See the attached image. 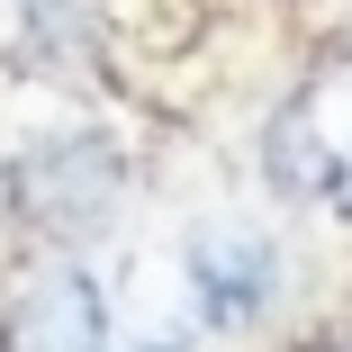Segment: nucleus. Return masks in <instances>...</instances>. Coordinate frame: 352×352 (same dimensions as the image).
Here are the masks:
<instances>
[{
  "label": "nucleus",
  "instance_id": "nucleus-1",
  "mask_svg": "<svg viewBox=\"0 0 352 352\" xmlns=\"http://www.w3.org/2000/svg\"><path fill=\"white\" fill-rule=\"evenodd\" d=\"M10 208L36 235L73 244V235H91L118 208V154L100 145V135H45V145H28L10 163Z\"/></svg>",
  "mask_w": 352,
  "mask_h": 352
},
{
  "label": "nucleus",
  "instance_id": "nucleus-2",
  "mask_svg": "<svg viewBox=\"0 0 352 352\" xmlns=\"http://www.w3.org/2000/svg\"><path fill=\"white\" fill-rule=\"evenodd\" d=\"M0 352H109V307L82 262H36L19 280L10 316H0Z\"/></svg>",
  "mask_w": 352,
  "mask_h": 352
},
{
  "label": "nucleus",
  "instance_id": "nucleus-3",
  "mask_svg": "<svg viewBox=\"0 0 352 352\" xmlns=\"http://www.w3.org/2000/svg\"><path fill=\"white\" fill-rule=\"evenodd\" d=\"M190 289H199V316H208V325H253V316L271 307V289H280L271 235H253V226H208V235H190Z\"/></svg>",
  "mask_w": 352,
  "mask_h": 352
},
{
  "label": "nucleus",
  "instance_id": "nucleus-4",
  "mask_svg": "<svg viewBox=\"0 0 352 352\" xmlns=\"http://www.w3.org/2000/svg\"><path fill=\"white\" fill-rule=\"evenodd\" d=\"M28 19H36L54 45H73V36L91 28V0H28Z\"/></svg>",
  "mask_w": 352,
  "mask_h": 352
},
{
  "label": "nucleus",
  "instance_id": "nucleus-5",
  "mask_svg": "<svg viewBox=\"0 0 352 352\" xmlns=\"http://www.w3.org/2000/svg\"><path fill=\"white\" fill-rule=\"evenodd\" d=\"M145 352H181V343H145Z\"/></svg>",
  "mask_w": 352,
  "mask_h": 352
}]
</instances>
